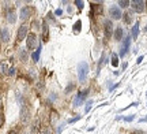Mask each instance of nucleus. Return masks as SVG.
<instances>
[{
  "mask_svg": "<svg viewBox=\"0 0 147 134\" xmlns=\"http://www.w3.org/2000/svg\"><path fill=\"white\" fill-rule=\"evenodd\" d=\"M5 19H7V22L8 23H15L16 22V12H15V10H7V12H5Z\"/></svg>",
  "mask_w": 147,
  "mask_h": 134,
  "instance_id": "11",
  "label": "nucleus"
},
{
  "mask_svg": "<svg viewBox=\"0 0 147 134\" xmlns=\"http://www.w3.org/2000/svg\"><path fill=\"white\" fill-rule=\"evenodd\" d=\"M117 4H119L120 8H127L128 5H131V1H128V0H120Z\"/></svg>",
  "mask_w": 147,
  "mask_h": 134,
  "instance_id": "19",
  "label": "nucleus"
},
{
  "mask_svg": "<svg viewBox=\"0 0 147 134\" xmlns=\"http://www.w3.org/2000/svg\"><path fill=\"white\" fill-rule=\"evenodd\" d=\"M123 16H124V22L125 23H131L132 22V12H125Z\"/></svg>",
  "mask_w": 147,
  "mask_h": 134,
  "instance_id": "20",
  "label": "nucleus"
},
{
  "mask_svg": "<svg viewBox=\"0 0 147 134\" xmlns=\"http://www.w3.org/2000/svg\"><path fill=\"white\" fill-rule=\"evenodd\" d=\"M40 134H52V131L49 129H42L41 131H40Z\"/></svg>",
  "mask_w": 147,
  "mask_h": 134,
  "instance_id": "29",
  "label": "nucleus"
},
{
  "mask_svg": "<svg viewBox=\"0 0 147 134\" xmlns=\"http://www.w3.org/2000/svg\"><path fill=\"white\" fill-rule=\"evenodd\" d=\"M27 32H29V26H27L26 23L21 25L19 29H18V32H16V40H18V41L25 40V38L27 37Z\"/></svg>",
  "mask_w": 147,
  "mask_h": 134,
  "instance_id": "5",
  "label": "nucleus"
},
{
  "mask_svg": "<svg viewBox=\"0 0 147 134\" xmlns=\"http://www.w3.org/2000/svg\"><path fill=\"white\" fill-rule=\"evenodd\" d=\"M125 122H132L134 119H135V115H129V116H125V118H123Z\"/></svg>",
  "mask_w": 147,
  "mask_h": 134,
  "instance_id": "27",
  "label": "nucleus"
},
{
  "mask_svg": "<svg viewBox=\"0 0 147 134\" xmlns=\"http://www.w3.org/2000/svg\"><path fill=\"white\" fill-rule=\"evenodd\" d=\"M4 124V115L3 114H0V127Z\"/></svg>",
  "mask_w": 147,
  "mask_h": 134,
  "instance_id": "30",
  "label": "nucleus"
},
{
  "mask_svg": "<svg viewBox=\"0 0 147 134\" xmlns=\"http://www.w3.org/2000/svg\"><path fill=\"white\" fill-rule=\"evenodd\" d=\"M131 7L135 12H143L144 8H146V1H143V0H134V1H131Z\"/></svg>",
  "mask_w": 147,
  "mask_h": 134,
  "instance_id": "6",
  "label": "nucleus"
},
{
  "mask_svg": "<svg viewBox=\"0 0 147 134\" xmlns=\"http://www.w3.org/2000/svg\"><path fill=\"white\" fill-rule=\"evenodd\" d=\"M18 58H19V60L21 62H27V59H29V54H27V51L25 48H19V51H18Z\"/></svg>",
  "mask_w": 147,
  "mask_h": 134,
  "instance_id": "13",
  "label": "nucleus"
},
{
  "mask_svg": "<svg viewBox=\"0 0 147 134\" xmlns=\"http://www.w3.org/2000/svg\"><path fill=\"white\" fill-rule=\"evenodd\" d=\"M21 122L23 124H27L30 122V108L25 105V104L21 108Z\"/></svg>",
  "mask_w": 147,
  "mask_h": 134,
  "instance_id": "4",
  "label": "nucleus"
},
{
  "mask_svg": "<svg viewBox=\"0 0 147 134\" xmlns=\"http://www.w3.org/2000/svg\"><path fill=\"white\" fill-rule=\"evenodd\" d=\"M91 105H93V100H89V101L86 103V107H84V114H87L91 110Z\"/></svg>",
  "mask_w": 147,
  "mask_h": 134,
  "instance_id": "23",
  "label": "nucleus"
},
{
  "mask_svg": "<svg viewBox=\"0 0 147 134\" xmlns=\"http://www.w3.org/2000/svg\"><path fill=\"white\" fill-rule=\"evenodd\" d=\"M0 110H1V99H0Z\"/></svg>",
  "mask_w": 147,
  "mask_h": 134,
  "instance_id": "35",
  "label": "nucleus"
},
{
  "mask_svg": "<svg viewBox=\"0 0 147 134\" xmlns=\"http://www.w3.org/2000/svg\"><path fill=\"white\" fill-rule=\"evenodd\" d=\"M55 14H56V15H61V14H63V10H61V8H57Z\"/></svg>",
  "mask_w": 147,
  "mask_h": 134,
  "instance_id": "32",
  "label": "nucleus"
},
{
  "mask_svg": "<svg viewBox=\"0 0 147 134\" xmlns=\"http://www.w3.org/2000/svg\"><path fill=\"white\" fill-rule=\"evenodd\" d=\"M139 122H147V116H144V118H142Z\"/></svg>",
  "mask_w": 147,
  "mask_h": 134,
  "instance_id": "34",
  "label": "nucleus"
},
{
  "mask_svg": "<svg viewBox=\"0 0 147 134\" xmlns=\"http://www.w3.org/2000/svg\"><path fill=\"white\" fill-rule=\"evenodd\" d=\"M79 119H80V116H75V118L69 119V120H68V123H74V122H76V120H79Z\"/></svg>",
  "mask_w": 147,
  "mask_h": 134,
  "instance_id": "31",
  "label": "nucleus"
},
{
  "mask_svg": "<svg viewBox=\"0 0 147 134\" xmlns=\"http://www.w3.org/2000/svg\"><path fill=\"white\" fill-rule=\"evenodd\" d=\"M74 89H75V84H74V82H69L68 85L65 86V89H64V93H65V95H68V93H71V92L74 90Z\"/></svg>",
  "mask_w": 147,
  "mask_h": 134,
  "instance_id": "18",
  "label": "nucleus"
},
{
  "mask_svg": "<svg viewBox=\"0 0 147 134\" xmlns=\"http://www.w3.org/2000/svg\"><path fill=\"white\" fill-rule=\"evenodd\" d=\"M123 38H124V30H123V27H116L115 30V40L116 41H123Z\"/></svg>",
  "mask_w": 147,
  "mask_h": 134,
  "instance_id": "15",
  "label": "nucleus"
},
{
  "mask_svg": "<svg viewBox=\"0 0 147 134\" xmlns=\"http://www.w3.org/2000/svg\"><path fill=\"white\" fill-rule=\"evenodd\" d=\"M104 63H106L105 54H102V55H101V59H100V62H98V73H100V70H101V67H102V65H104Z\"/></svg>",
  "mask_w": 147,
  "mask_h": 134,
  "instance_id": "22",
  "label": "nucleus"
},
{
  "mask_svg": "<svg viewBox=\"0 0 147 134\" xmlns=\"http://www.w3.org/2000/svg\"><path fill=\"white\" fill-rule=\"evenodd\" d=\"M142 60H143V56H139V58H138V60H136V63H138V65H139V63H142Z\"/></svg>",
  "mask_w": 147,
  "mask_h": 134,
  "instance_id": "33",
  "label": "nucleus"
},
{
  "mask_svg": "<svg viewBox=\"0 0 147 134\" xmlns=\"http://www.w3.org/2000/svg\"><path fill=\"white\" fill-rule=\"evenodd\" d=\"M109 15L112 19H121L123 18V12L119 5H112L109 8Z\"/></svg>",
  "mask_w": 147,
  "mask_h": 134,
  "instance_id": "7",
  "label": "nucleus"
},
{
  "mask_svg": "<svg viewBox=\"0 0 147 134\" xmlns=\"http://www.w3.org/2000/svg\"><path fill=\"white\" fill-rule=\"evenodd\" d=\"M75 4L78 5V8H83V1H80V0H76V1H75Z\"/></svg>",
  "mask_w": 147,
  "mask_h": 134,
  "instance_id": "28",
  "label": "nucleus"
},
{
  "mask_svg": "<svg viewBox=\"0 0 147 134\" xmlns=\"http://www.w3.org/2000/svg\"><path fill=\"white\" fill-rule=\"evenodd\" d=\"M138 36H139V22H135V25L132 26L131 29V37L132 40H136Z\"/></svg>",
  "mask_w": 147,
  "mask_h": 134,
  "instance_id": "16",
  "label": "nucleus"
},
{
  "mask_svg": "<svg viewBox=\"0 0 147 134\" xmlns=\"http://www.w3.org/2000/svg\"><path fill=\"white\" fill-rule=\"evenodd\" d=\"M80 25H82V22H80V21H76V23H75V33H79V32H80Z\"/></svg>",
  "mask_w": 147,
  "mask_h": 134,
  "instance_id": "24",
  "label": "nucleus"
},
{
  "mask_svg": "<svg viewBox=\"0 0 147 134\" xmlns=\"http://www.w3.org/2000/svg\"><path fill=\"white\" fill-rule=\"evenodd\" d=\"M0 38L3 43H8L10 41V30L7 27H3L1 29V34H0Z\"/></svg>",
  "mask_w": 147,
  "mask_h": 134,
  "instance_id": "14",
  "label": "nucleus"
},
{
  "mask_svg": "<svg viewBox=\"0 0 147 134\" xmlns=\"http://www.w3.org/2000/svg\"><path fill=\"white\" fill-rule=\"evenodd\" d=\"M30 15H32V8L29 5H23L21 8V11H19V18H21L22 21H26Z\"/></svg>",
  "mask_w": 147,
  "mask_h": 134,
  "instance_id": "9",
  "label": "nucleus"
},
{
  "mask_svg": "<svg viewBox=\"0 0 147 134\" xmlns=\"http://www.w3.org/2000/svg\"><path fill=\"white\" fill-rule=\"evenodd\" d=\"M11 67H12V66L8 65L7 60H1V62H0V74H3V75L8 74V70H10Z\"/></svg>",
  "mask_w": 147,
  "mask_h": 134,
  "instance_id": "12",
  "label": "nucleus"
},
{
  "mask_svg": "<svg viewBox=\"0 0 147 134\" xmlns=\"http://www.w3.org/2000/svg\"><path fill=\"white\" fill-rule=\"evenodd\" d=\"M0 34H1V30H0Z\"/></svg>",
  "mask_w": 147,
  "mask_h": 134,
  "instance_id": "36",
  "label": "nucleus"
},
{
  "mask_svg": "<svg viewBox=\"0 0 147 134\" xmlns=\"http://www.w3.org/2000/svg\"><path fill=\"white\" fill-rule=\"evenodd\" d=\"M146 95H147V93H146Z\"/></svg>",
  "mask_w": 147,
  "mask_h": 134,
  "instance_id": "37",
  "label": "nucleus"
},
{
  "mask_svg": "<svg viewBox=\"0 0 147 134\" xmlns=\"http://www.w3.org/2000/svg\"><path fill=\"white\" fill-rule=\"evenodd\" d=\"M104 26H105V36H106V38H110L112 37V34H113V22L110 21V19H106L105 23H104Z\"/></svg>",
  "mask_w": 147,
  "mask_h": 134,
  "instance_id": "10",
  "label": "nucleus"
},
{
  "mask_svg": "<svg viewBox=\"0 0 147 134\" xmlns=\"http://www.w3.org/2000/svg\"><path fill=\"white\" fill-rule=\"evenodd\" d=\"M87 95H89V89H86V90H82V92H79V93H76V95H75V97H74V107H75V108L80 107V105L84 103V100H86Z\"/></svg>",
  "mask_w": 147,
  "mask_h": 134,
  "instance_id": "2",
  "label": "nucleus"
},
{
  "mask_svg": "<svg viewBox=\"0 0 147 134\" xmlns=\"http://www.w3.org/2000/svg\"><path fill=\"white\" fill-rule=\"evenodd\" d=\"M41 49H42V47H41V44H40L36 52H33V54H32V58H33V60H34V62H38V58H40V52H41Z\"/></svg>",
  "mask_w": 147,
  "mask_h": 134,
  "instance_id": "17",
  "label": "nucleus"
},
{
  "mask_svg": "<svg viewBox=\"0 0 147 134\" xmlns=\"http://www.w3.org/2000/svg\"><path fill=\"white\" fill-rule=\"evenodd\" d=\"M26 47L30 49V51H33V49L37 47V36L34 34V33H30V34H27Z\"/></svg>",
  "mask_w": 147,
  "mask_h": 134,
  "instance_id": "8",
  "label": "nucleus"
},
{
  "mask_svg": "<svg viewBox=\"0 0 147 134\" xmlns=\"http://www.w3.org/2000/svg\"><path fill=\"white\" fill-rule=\"evenodd\" d=\"M131 40H132V37L129 36V34H128L127 37L123 38V45H121L120 54H119V56H120V58H123V56L128 52V49H129V47H131Z\"/></svg>",
  "mask_w": 147,
  "mask_h": 134,
  "instance_id": "3",
  "label": "nucleus"
},
{
  "mask_svg": "<svg viewBox=\"0 0 147 134\" xmlns=\"http://www.w3.org/2000/svg\"><path fill=\"white\" fill-rule=\"evenodd\" d=\"M42 30H44V37L47 38V36H48V25L44 22V26H42Z\"/></svg>",
  "mask_w": 147,
  "mask_h": 134,
  "instance_id": "25",
  "label": "nucleus"
},
{
  "mask_svg": "<svg viewBox=\"0 0 147 134\" xmlns=\"http://www.w3.org/2000/svg\"><path fill=\"white\" fill-rule=\"evenodd\" d=\"M112 66H113V67H117V66H119V56L116 54H112Z\"/></svg>",
  "mask_w": 147,
  "mask_h": 134,
  "instance_id": "21",
  "label": "nucleus"
},
{
  "mask_svg": "<svg viewBox=\"0 0 147 134\" xmlns=\"http://www.w3.org/2000/svg\"><path fill=\"white\" fill-rule=\"evenodd\" d=\"M15 73H16L15 67H11V69L8 70V74H7V75H10V77H14V75H15Z\"/></svg>",
  "mask_w": 147,
  "mask_h": 134,
  "instance_id": "26",
  "label": "nucleus"
},
{
  "mask_svg": "<svg viewBox=\"0 0 147 134\" xmlns=\"http://www.w3.org/2000/svg\"><path fill=\"white\" fill-rule=\"evenodd\" d=\"M89 75V63L87 62H80L78 65V80L80 84H84Z\"/></svg>",
  "mask_w": 147,
  "mask_h": 134,
  "instance_id": "1",
  "label": "nucleus"
}]
</instances>
